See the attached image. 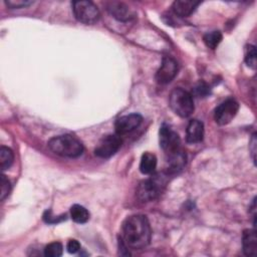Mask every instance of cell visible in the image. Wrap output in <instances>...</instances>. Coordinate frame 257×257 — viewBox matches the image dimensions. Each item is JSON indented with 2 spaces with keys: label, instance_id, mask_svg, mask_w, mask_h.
<instances>
[{
  "label": "cell",
  "instance_id": "obj_1",
  "mask_svg": "<svg viewBox=\"0 0 257 257\" xmlns=\"http://www.w3.org/2000/svg\"><path fill=\"white\" fill-rule=\"evenodd\" d=\"M152 230L148 218L144 215H132L122 223L121 240L127 248L142 249L149 245Z\"/></svg>",
  "mask_w": 257,
  "mask_h": 257
},
{
  "label": "cell",
  "instance_id": "obj_2",
  "mask_svg": "<svg viewBox=\"0 0 257 257\" xmlns=\"http://www.w3.org/2000/svg\"><path fill=\"white\" fill-rule=\"evenodd\" d=\"M47 145L50 151L61 157L77 158L83 153V145L81 142L70 135L54 137L49 140Z\"/></svg>",
  "mask_w": 257,
  "mask_h": 257
},
{
  "label": "cell",
  "instance_id": "obj_3",
  "mask_svg": "<svg viewBox=\"0 0 257 257\" xmlns=\"http://www.w3.org/2000/svg\"><path fill=\"white\" fill-rule=\"evenodd\" d=\"M169 104L171 109L181 117H188L194 111V100L191 93L180 87L171 92Z\"/></svg>",
  "mask_w": 257,
  "mask_h": 257
},
{
  "label": "cell",
  "instance_id": "obj_4",
  "mask_svg": "<svg viewBox=\"0 0 257 257\" xmlns=\"http://www.w3.org/2000/svg\"><path fill=\"white\" fill-rule=\"evenodd\" d=\"M166 185L164 176L155 175L152 178L140 183L137 189V196L143 202H150L157 199Z\"/></svg>",
  "mask_w": 257,
  "mask_h": 257
},
{
  "label": "cell",
  "instance_id": "obj_5",
  "mask_svg": "<svg viewBox=\"0 0 257 257\" xmlns=\"http://www.w3.org/2000/svg\"><path fill=\"white\" fill-rule=\"evenodd\" d=\"M71 6L74 17L81 23L93 24L99 19V10L91 1H73Z\"/></svg>",
  "mask_w": 257,
  "mask_h": 257
},
{
  "label": "cell",
  "instance_id": "obj_6",
  "mask_svg": "<svg viewBox=\"0 0 257 257\" xmlns=\"http://www.w3.org/2000/svg\"><path fill=\"white\" fill-rule=\"evenodd\" d=\"M239 103L234 98H228L220 103L214 112L215 121L220 125L228 124L237 114Z\"/></svg>",
  "mask_w": 257,
  "mask_h": 257
},
{
  "label": "cell",
  "instance_id": "obj_7",
  "mask_svg": "<svg viewBox=\"0 0 257 257\" xmlns=\"http://www.w3.org/2000/svg\"><path fill=\"white\" fill-rule=\"evenodd\" d=\"M120 145H121V140L118 135L104 136L98 142L94 150V154L95 156L102 159L110 158L118 151V149L120 148Z\"/></svg>",
  "mask_w": 257,
  "mask_h": 257
},
{
  "label": "cell",
  "instance_id": "obj_8",
  "mask_svg": "<svg viewBox=\"0 0 257 257\" xmlns=\"http://www.w3.org/2000/svg\"><path fill=\"white\" fill-rule=\"evenodd\" d=\"M181 140L179 135L169 125L163 124L160 128V147L165 154H170L181 149Z\"/></svg>",
  "mask_w": 257,
  "mask_h": 257
},
{
  "label": "cell",
  "instance_id": "obj_9",
  "mask_svg": "<svg viewBox=\"0 0 257 257\" xmlns=\"http://www.w3.org/2000/svg\"><path fill=\"white\" fill-rule=\"evenodd\" d=\"M178 73V63L171 56H164L162 64L156 73V80L160 84L171 82Z\"/></svg>",
  "mask_w": 257,
  "mask_h": 257
},
{
  "label": "cell",
  "instance_id": "obj_10",
  "mask_svg": "<svg viewBox=\"0 0 257 257\" xmlns=\"http://www.w3.org/2000/svg\"><path fill=\"white\" fill-rule=\"evenodd\" d=\"M142 120L143 117L139 113H131L118 117L114 123L116 135L122 136L133 132L142 123Z\"/></svg>",
  "mask_w": 257,
  "mask_h": 257
},
{
  "label": "cell",
  "instance_id": "obj_11",
  "mask_svg": "<svg viewBox=\"0 0 257 257\" xmlns=\"http://www.w3.org/2000/svg\"><path fill=\"white\" fill-rule=\"evenodd\" d=\"M107 11L109 14L117 19L118 21H128L132 18H134L135 13L134 11L123 2H118V1H111L107 3Z\"/></svg>",
  "mask_w": 257,
  "mask_h": 257
},
{
  "label": "cell",
  "instance_id": "obj_12",
  "mask_svg": "<svg viewBox=\"0 0 257 257\" xmlns=\"http://www.w3.org/2000/svg\"><path fill=\"white\" fill-rule=\"evenodd\" d=\"M167 175L176 174L183 170L186 165V154L182 149L167 154Z\"/></svg>",
  "mask_w": 257,
  "mask_h": 257
},
{
  "label": "cell",
  "instance_id": "obj_13",
  "mask_svg": "<svg viewBox=\"0 0 257 257\" xmlns=\"http://www.w3.org/2000/svg\"><path fill=\"white\" fill-rule=\"evenodd\" d=\"M204 124L198 119H191L186 130V140L190 144H197L203 140Z\"/></svg>",
  "mask_w": 257,
  "mask_h": 257
},
{
  "label": "cell",
  "instance_id": "obj_14",
  "mask_svg": "<svg viewBox=\"0 0 257 257\" xmlns=\"http://www.w3.org/2000/svg\"><path fill=\"white\" fill-rule=\"evenodd\" d=\"M242 245H243V252L246 256L256 255L257 238H256V231L254 229H248L243 232Z\"/></svg>",
  "mask_w": 257,
  "mask_h": 257
},
{
  "label": "cell",
  "instance_id": "obj_15",
  "mask_svg": "<svg viewBox=\"0 0 257 257\" xmlns=\"http://www.w3.org/2000/svg\"><path fill=\"white\" fill-rule=\"evenodd\" d=\"M200 4L198 1L193 0H177L173 3V11L180 17H187L191 15L196 7Z\"/></svg>",
  "mask_w": 257,
  "mask_h": 257
},
{
  "label": "cell",
  "instance_id": "obj_16",
  "mask_svg": "<svg viewBox=\"0 0 257 257\" xmlns=\"http://www.w3.org/2000/svg\"><path fill=\"white\" fill-rule=\"evenodd\" d=\"M157 167V158L152 153H144L140 162V171L145 175H151Z\"/></svg>",
  "mask_w": 257,
  "mask_h": 257
},
{
  "label": "cell",
  "instance_id": "obj_17",
  "mask_svg": "<svg viewBox=\"0 0 257 257\" xmlns=\"http://www.w3.org/2000/svg\"><path fill=\"white\" fill-rule=\"evenodd\" d=\"M70 216H71V219L78 224L86 223L89 219L88 211L83 206H80L77 204L73 205L70 208Z\"/></svg>",
  "mask_w": 257,
  "mask_h": 257
},
{
  "label": "cell",
  "instance_id": "obj_18",
  "mask_svg": "<svg viewBox=\"0 0 257 257\" xmlns=\"http://www.w3.org/2000/svg\"><path fill=\"white\" fill-rule=\"evenodd\" d=\"M14 161V154L11 149L2 146L0 148V168L2 171L9 169Z\"/></svg>",
  "mask_w": 257,
  "mask_h": 257
},
{
  "label": "cell",
  "instance_id": "obj_19",
  "mask_svg": "<svg viewBox=\"0 0 257 257\" xmlns=\"http://www.w3.org/2000/svg\"><path fill=\"white\" fill-rule=\"evenodd\" d=\"M204 42L205 44L211 48V49H215L219 43L222 41V33L220 31H211V32H208L204 35Z\"/></svg>",
  "mask_w": 257,
  "mask_h": 257
},
{
  "label": "cell",
  "instance_id": "obj_20",
  "mask_svg": "<svg viewBox=\"0 0 257 257\" xmlns=\"http://www.w3.org/2000/svg\"><path fill=\"white\" fill-rule=\"evenodd\" d=\"M63 247L59 242H52L44 248V255L46 257H59L62 255Z\"/></svg>",
  "mask_w": 257,
  "mask_h": 257
},
{
  "label": "cell",
  "instance_id": "obj_21",
  "mask_svg": "<svg viewBox=\"0 0 257 257\" xmlns=\"http://www.w3.org/2000/svg\"><path fill=\"white\" fill-rule=\"evenodd\" d=\"M245 62L249 67H251L253 69L256 67V48H255V46L249 45L246 48Z\"/></svg>",
  "mask_w": 257,
  "mask_h": 257
},
{
  "label": "cell",
  "instance_id": "obj_22",
  "mask_svg": "<svg viewBox=\"0 0 257 257\" xmlns=\"http://www.w3.org/2000/svg\"><path fill=\"white\" fill-rule=\"evenodd\" d=\"M11 186L9 180L6 178V176L1 175L0 178V200L3 201L10 193Z\"/></svg>",
  "mask_w": 257,
  "mask_h": 257
},
{
  "label": "cell",
  "instance_id": "obj_23",
  "mask_svg": "<svg viewBox=\"0 0 257 257\" xmlns=\"http://www.w3.org/2000/svg\"><path fill=\"white\" fill-rule=\"evenodd\" d=\"M65 219H66L65 214L61 215V216H54V215H52L51 210H46L43 214V220L48 224H57Z\"/></svg>",
  "mask_w": 257,
  "mask_h": 257
},
{
  "label": "cell",
  "instance_id": "obj_24",
  "mask_svg": "<svg viewBox=\"0 0 257 257\" xmlns=\"http://www.w3.org/2000/svg\"><path fill=\"white\" fill-rule=\"evenodd\" d=\"M32 3H33L32 1H28V0H6L5 1V4L7 5V7L11 9L26 7Z\"/></svg>",
  "mask_w": 257,
  "mask_h": 257
},
{
  "label": "cell",
  "instance_id": "obj_25",
  "mask_svg": "<svg viewBox=\"0 0 257 257\" xmlns=\"http://www.w3.org/2000/svg\"><path fill=\"white\" fill-rule=\"evenodd\" d=\"M66 249L69 253L71 254H75L79 251L80 249V244L77 240L75 239H70L68 242H67V245H66Z\"/></svg>",
  "mask_w": 257,
  "mask_h": 257
},
{
  "label": "cell",
  "instance_id": "obj_26",
  "mask_svg": "<svg viewBox=\"0 0 257 257\" xmlns=\"http://www.w3.org/2000/svg\"><path fill=\"white\" fill-rule=\"evenodd\" d=\"M256 144H257V141H256V134H253V135H252V138H251V141H250L249 150H250V153H251V155H252V160H253L254 163L256 162Z\"/></svg>",
  "mask_w": 257,
  "mask_h": 257
},
{
  "label": "cell",
  "instance_id": "obj_27",
  "mask_svg": "<svg viewBox=\"0 0 257 257\" xmlns=\"http://www.w3.org/2000/svg\"><path fill=\"white\" fill-rule=\"evenodd\" d=\"M196 91L199 95H206L209 92L208 87L206 86L205 83H200L197 87H196Z\"/></svg>",
  "mask_w": 257,
  "mask_h": 257
}]
</instances>
